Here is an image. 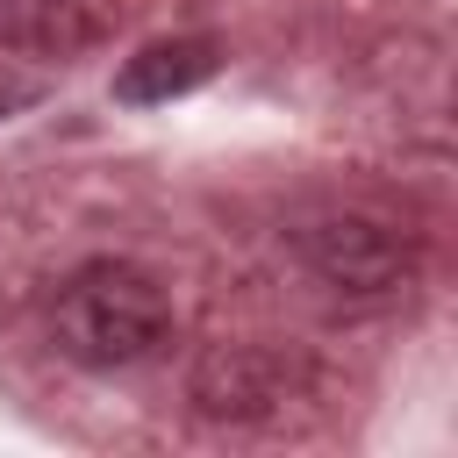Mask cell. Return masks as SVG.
<instances>
[{
	"label": "cell",
	"mask_w": 458,
	"mask_h": 458,
	"mask_svg": "<svg viewBox=\"0 0 458 458\" xmlns=\"http://www.w3.org/2000/svg\"><path fill=\"white\" fill-rule=\"evenodd\" d=\"M57 351L93 365V372H114V365H136L150 358L165 336H172V301L165 286L143 272V265H122V258H100L86 272H72L57 286Z\"/></svg>",
	"instance_id": "cell-1"
},
{
	"label": "cell",
	"mask_w": 458,
	"mask_h": 458,
	"mask_svg": "<svg viewBox=\"0 0 458 458\" xmlns=\"http://www.w3.org/2000/svg\"><path fill=\"white\" fill-rule=\"evenodd\" d=\"M293 250L301 265L336 286V293H386L408 279V243L386 229V222H365V215H322V222H301L293 229Z\"/></svg>",
	"instance_id": "cell-2"
},
{
	"label": "cell",
	"mask_w": 458,
	"mask_h": 458,
	"mask_svg": "<svg viewBox=\"0 0 458 458\" xmlns=\"http://www.w3.org/2000/svg\"><path fill=\"white\" fill-rule=\"evenodd\" d=\"M208 72H215V43H208V36L143 43L136 57H122V72H114V100H129V107H157V100L193 93Z\"/></svg>",
	"instance_id": "cell-3"
},
{
	"label": "cell",
	"mask_w": 458,
	"mask_h": 458,
	"mask_svg": "<svg viewBox=\"0 0 458 458\" xmlns=\"http://www.w3.org/2000/svg\"><path fill=\"white\" fill-rule=\"evenodd\" d=\"M193 401H200L208 415H250V408H265V401H286V365H279L272 351H222V358L200 365Z\"/></svg>",
	"instance_id": "cell-4"
},
{
	"label": "cell",
	"mask_w": 458,
	"mask_h": 458,
	"mask_svg": "<svg viewBox=\"0 0 458 458\" xmlns=\"http://www.w3.org/2000/svg\"><path fill=\"white\" fill-rule=\"evenodd\" d=\"M86 36H93V14H79V0H0V43L72 50Z\"/></svg>",
	"instance_id": "cell-5"
},
{
	"label": "cell",
	"mask_w": 458,
	"mask_h": 458,
	"mask_svg": "<svg viewBox=\"0 0 458 458\" xmlns=\"http://www.w3.org/2000/svg\"><path fill=\"white\" fill-rule=\"evenodd\" d=\"M36 100V86H21V79H0V122L14 114V107H29Z\"/></svg>",
	"instance_id": "cell-6"
}]
</instances>
